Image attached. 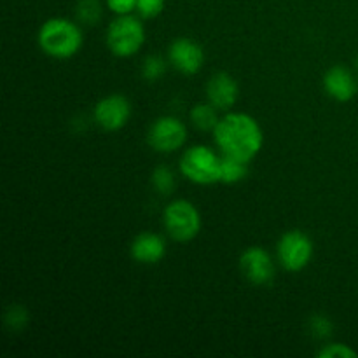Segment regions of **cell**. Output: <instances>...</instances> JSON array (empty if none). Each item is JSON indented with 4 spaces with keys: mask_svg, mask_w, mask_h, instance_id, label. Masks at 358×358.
Wrapping results in <instances>:
<instances>
[{
    "mask_svg": "<svg viewBox=\"0 0 358 358\" xmlns=\"http://www.w3.org/2000/svg\"><path fill=\"white\" fill-rule=\"evenodd\" d=\"M213 136L222 154L243 161L254 159L264 143V135L259 122L243 112H231L219 119L213 129Z\"/></svg>",
    "mask_w": 358,
    "mask_h": 358,
    "instance_id": "cell-1",
    "label": "cell"
},
{
    "mask_svg": "<svg viewBox=\"0 0 358 358\" xmlns=\"http://www.w3.org/2000/svg\"><path fill=\"white\" fill-rule=\"evenodd\" d=\"M38 45L45 55L65 59L77 55L83 48V31L65 17H51L38 30Z\"/></svg>",
    "mask_w": 358,
    "mask_h": 358,
    "instance_id": "cell-2",
    "label": "cell"
},
{
    "mask_svg": "<svg viewBox=\"0 0 358 358\" xmlns=\"http://www.w3.org/2000/svg\"><path fill=\"white\" fill-rule=\"evenodd\" d=\"M222 157L217 156L210 147L194 145L184 152L180 159V170L191 182L199 185H210L220 182Z\"/></svg>",
    "mask_w": 358,
    "mask_h": 358,
    "instance_id": "cell-3",
    "label": "cell"
},
{
    "mask_svg": "<svg viewBox=\"0 0 358 358\" xmlns=\"http://www.w3.org/2000/svg\"><path fill=\"white\" fill-rule=\"evenodd\" d=\"M145 42V28L129 14H121L110 23L107 30V45L115 56L128 58L136 55Z\"/></svg>",
    "mask_w": 358,
    "mask_h": 358,
    "instance_id": "cell-4",
    "label": "cell"
},
{
    "mask_svg": "<svg viewBox=\"0 0 358 358\" xmlns=\"http://www.w3.org/2000/svg\"><path fill=\"white\" fill-rule=\"evenodd\" d=\"M164 227L177 241H189L198 236L201 229V215L187 199H177L164 210Z\"/></svg>",
    "mask_w": 358,
    "mask_h": 358,
    "instance_id": "cell-5",
    "label": "cell"
},
{
    "mask_svg": "<svg viewBox=\"0 0 358 358\" xmlns=\"http://www.w3.org/2000/svg\"><path fill=\"white\" fill-rule=\"evenodd\" d=\"M313 257V241L303 231H287L278 241V259L289 271H301Z\"/></svg>",
    "mask_w": 358,
    "mask_h": 358,
    "instance_id": "cell-6",
    "label": "cell"
},
{
    "mask_svg": "<svg viewBox=\"0 0 358 358\" xmlns=\"http://www.w3.org/2000/svg\"><path fill=\"white\" fill-rule=\"evenodd\" d=\"M147 138H149L150 147L157 152H173L184 145L187 138V129L184 122L178 121L177 117L164 115L150 126Z\"/></svg>",
    "mask_w": 358,
    "mask_h": 358,
    "instance_id": "cell-7",
    "label": "cell"
},
{
    "mask_svg": "<svg viewBox=\"0 0 358 358\" xmlns=\"http://www.w3.org/2000/svg\"><path fill=\"white\" fill-rule=\"evenodd\" d=\"M240 269L254 285H268L275 278V262L261 247H250L241 254Z\"/></svg>",
    "mask_w": 358,
    "mask_h": 358,
    "instance_id": "cell-8",
    "label": "cell"
},
{
    "mask_svg": "<svg viewBox=\"0 0 358 358\" xmlns=\"http://www.w3.org/2000/svg\"><path fill=\"white\" fill-rule=\"evenodd\" d=\"M129 115H131V105H129L128 98L121 96V94H110L98 101L94 107V119L107 131L121 129L128 122Z\"/></svg>",
    "mask_w": 358,
    "mask_h": 358,
    "instance_id": "cell-9",
    "label": "cell"
},
{
    "mask_svg": "<svg viewBox=\"0 0 358 358\" xmlns=\"http://www.w3.org/2000/svg\"><path fill=\"white\" fill-rule=\"evenodd\" d=\"M170 62L178 72L185 73V76H192V73L199 72L205 62V52L198 42L191 41V38H177L170 48Z\"/></svg>",
    "mask_w": 358,
    "mask_h": 358,
    "instance_id": "cell-10",
    "label": "cell"
},
{
    "mask_svg": "<svg viewBox=\"0 0 358 358\" xmlns=\"http://www.w3.org/2000/svg\"><path fill=\"white\" fill-rule=\"evenodd\" d=\"M324 87L329 96L338 101L352 100L358 91V84L353 73L341 65L329 69L324 77Z\"/></svg>",
    "mask_w": 358,
    "mask_h": 358,
    "instance_id": "cell-11",
    "label": "cell"
},
{
    "mask_svg": "<svg viewBox=\"0 0 358 358\" xmlns=\"http://www.w3.org/2000/svg\"><path fill=\"white\" fill-rule=\"evenodd\" d=\"M206 94H208L210 103L215 105L217 108H231L238 100L240 87L238 83L226 72H219L210 79L206 86Z\"/></svg>",
    "mask_w": 358,
    "mask_h": 358,
    "instance_id": "cell-12",
    "label": "cell"
},
{
    "mask_svg": "<svg viewBox=\"0 0 358 358\" xmlns=\"http://www.w3.org/2000/svg\"><path fill=\"white\" fill-rule=\"evenodd\" d=\"M166 254V245L159 234L142 233L133 240L131 255L142 264H156Z\"/></svg>",
    "mask_w": 358,
    "mask_h": 358,
    "instance_id": "cell-13",
    "label": "cell"
},
{
    "mask_svg": "<svg viewBox=\"0 0 358 358\" xmlns=\"http://www.w3.org/2000/svg\"><path fill=\"white\" fill-rule=\"evenodd\" d=\"M250 161L238 159V157L222 154V168H220V182L224 184H238L248 175Z\"/></svg>",
    "mask_w": 358,
    "mask_h": 358,
    "instance_id": "cell-14",
    "label": "cell"
},
{
    "mask_svg": "<svg viewBox=\"0 0 358 358\" xmlns=\"http://www.w3.org/2000/svg\"><path fill=\"white\" fill-rule=\"evenodd\" d=\"M215 105L212 103H199L191 110V121L196 128L208 131V129H215L219 117H217Z\"/></svg>",
    "mask_w": 358,
    "mask_h": 358,
    "instance_id": "cell-15",
    "label": "cell"
},
{
    "mask_svg": "<svg viewBox=\"0 0 358 358\" xmlns=\"http://www.w3.org/2000/svg\"><path fill=\"white\" fill-rule=\"evenodd\" d=\"M152 184L161 194H170L175 189V177L173 171L166 166H159L152 173Z\"/></svg>",
    "mask_w": 358,
    "mask_h": 358,
    "instance_id": "cell-16",
    "label": "cell"
},
{
    "mask_svg": "<svg viewBox=\"0 0 358 358\" xmlns=\"http://www.w3.org/2000/svg\"><path fill=\"white\" fill-rule=\"evenodd\" d=\"M100 2L98 0H79L77 3V16L83 23L94 24L98 20H100Z\"/></svg>",
    "mask_w": 358,
    "mask_h": 358,
    "instance_id": "cell-17",
    "label": "cell"
},
{
    "mask_svg": "<svg viewBox=\"0 0 358 358\" xmlns=\"http://www.w3.org/2000/svg\"><path fill=\"white\" fill-rule=\"evenodd\" d=\"M166 72V62H164L161 56H149V58L143 62L142 73L147 80L154 83V80H159L161 77Z\"/></svg>",
    "mask_w": 358,
    "mask_h": 358,
    "instance_id": "cell-18",
    "label": "cell"
},
{
    "mask_svg": "<svg viewBox=\"0 0 358 358\" xmlns=\"http://www.w3.org/2000/svg\"><path fill=\"white\" fill-rule=\"evenodd\" d=\"M318 357L324 358H357V352H353L350 346L343 345V343H336V345H327L318 352Z\"/></svg>",
    "mask_w": 358,
    "mask_h": 358,
    "instance_id": "cell-19",
    "label": "cell"
},
{
    "mask_svg": "<svg viewBox=\"0 0 358 358\" xmlns=\"http://www.w3.org/2000/svg\"><path fill=\"white\" fill-rule=\"evenodd\" d=\"M164 2L166 0H138L136 2V10L143 17H156L163 13Z\"/></svg>",
    "mask_w": 358,
    "mask_h": 358,
    "instance_id": "cell-20",
    "label": "cell"
},
{
    "mask_svg": "<svg viewBox=\"0 0 358 358\" xmlns=\"http://www.w3.org/2000/svg\"><path fill=\"white\" fill-rule=\"evenodd\" d=\"M6 322L10 329H23L28 322V313L21 306H10L6 315Z\"/></svg>",
    "mask_w": 358,
    "mask_h": 358,
    "instance_id": "cell-21",
    "label": "cell"
},
{
    "mask_svg": "<svg viewBox=\"0 0 358 358\" xmlns=\"http://www.w3.org/2000/svg\"><path fill=\"white\" fill-rule=\"evenodd\" d=\"M311 332H313L317 338H329L332 334V324L327 317L324 315H317V317L311 318L310 322Z\"/></svg>",
    "mask_w": 358,
    "mask_h": 358,
    "instance_id": "cell-22",
    "label": "cell"
},
{
    "mask_svg": "<svg viewBox=\"0 0 358 358\" xmlns=\"http://www.w3.org/2000/svg\"><path fill=\"white\" fill-rule=\"evenodd\" d=\"M136 2L138 0H107L108 7L114 10L115 14H129L133 9H136Z\"/></svg>",
    "mask_w": 358,
    "mask_h": 358,
    "instance_id": "cell-23",
    "label": "cell"
},
{
    "mask_svg": "<svg viewBox=\"0 0 358 358\" xmlns=\"http://www.w3.org/2000/svg\"><path fill=\"white\" fill-rule=\"evenodd\" d=\"M357 65H358V59H357Z\"/></svg>",
    "mask_w": 358,
    "mask_h": 358,
    "instance_id": "cell-24",
    "label": "cell"
}]
</instances>
